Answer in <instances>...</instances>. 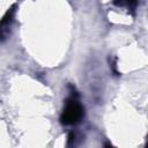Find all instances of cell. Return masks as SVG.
<instances>
[{
    "label": "cell",
    "instance_id": "obj_1",
    "mask_svg": "<svg viewBox=\"0 0 148 148\" xmlns=\"http://www.w3.org/2000/svg\"><path fill=\"white\" fill-rule=\"evenodd\" d=\"M83 116V108L76 98L72 97L67 101L66 106L61 113L60 120L64 125H74L81 120Z\"/></svg>",
    "mask_w": 148,
    "mask_h": 148
},
{
    "label": "cell",
    "instance_id": "obj_2",
    "mask_svg": "<svg viewBox=\"0 0 148 148\" xmlns=\"http://www.w3.org/2000/svg\"><path fill=\"white\" fill-rule=\"evenodd\" d=\"M113 3L117 5V6H124V5H126L130 9H134L136 7L138 0H114Z\"/></svg>",
    "mask_w": 148,
    "mask_h": 148
},
{
    "label": "cell",
    "instance_id": "obj_3",
    "mask_svg": "<svg viewBox=\"0 0 148 148\" xmlns=\"http://www.w3.org/2000/svg\"><path fill=\"white\" fill-rule=\"evenodd\" d=\"M13 14H14V8H10V9L7 12V14L3 16V18H2V21H1V24L9 22V21L12 20V17H13Z\"/></svg>",
    "mask_w": 148,
    "mask_h": 148
},
{
    "label": "cell",
    "instance_id": "obj_4",
    "mask_svg": "<svg viewBox=\"0 0 148 148\" xmlns=\"http://www.w3.org/2000/svg\"><path fill=\"white\" fill-rule=\"evenodd\" d=\"M73 139H74V134H73V133H71V134H69V136H68V143H71V142L73 141Z\"/></svg>",
    "mask_w": 148,
    "mask_h": 148
},
{
    "label": "cell",
    "instance_id": "obj_5",
    "mask_svg": "<svg viewBox=\"0 0 148 148\" xmlns=\"http://www.w3.org/2000/svg\"><path fill=\"white\" fill-rule=\"evenodd\" d=\"M0 37H1V31H0Z\"/></svg>",
    "mask_w": 148,
    "mask_h": 148
}]
</instances>
